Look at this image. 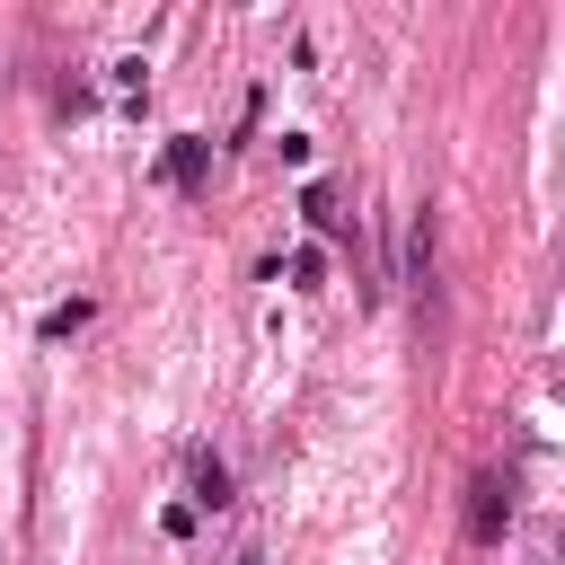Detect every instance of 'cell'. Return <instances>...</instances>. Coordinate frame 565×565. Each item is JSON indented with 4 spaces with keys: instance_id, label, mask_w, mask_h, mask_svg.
Wrapping results in <instances>:
<instances>
[{
    "instance_id": "6da1fadb",
    "label": "cell",
    "mask_w": 565,
    "mask_h": 565,
    "mask_svg": "<svg viewBox=\"0 0 565 565\" xmlns=\"http://www.w3.org/2000/svg\"><path fill=\"white\" fill-rule=\"evenodd\" d=\"M503 530H512V477L477 468L468 477V539H503Z\"/></svg>"
},
{
    "instance_id": "7a4b0ae2",
    "label": "cell",
    "mask_w": 565,
    "mask_h": 565,
    "mask_svg": "<svg viewBox=\"0 0 565 565\" xmlns=\"http://www.w3.org/2000/svg\"><path fill=\"white\" fill-rule=\"evenodd\" d=\"M159 177H168L177 194H203V177H212V141H203V132H177L168 159H159Z\"/></svg>"
},
{
    "instance_id": "3957f363",
    "label": "cell",
    "mask_w": 565,
    "mask_h": 565,
    "mask_svg": "<svg viewBox=\"0 0 565 565\" xmlns=\"http://www.w3.org/2000/svg\"><path fill=\"white\" fill-rule=\"evenodd\" d=\"M221 503H230V468H221L212 450H194V503H185V512H221Z\"/></svg>"
},
{
    "instance_id": "277c9868",
    "label": "cell",
    "mask_w": 565,
    "mask_h": 565,
    "mask_svg": "<svg viewBox=\"0 0 565 565\" xmlns=\"http://www.w3.org/2000/svg\"><path fill=\"white\" fill-rule=\"evenodd\" d=\"M406 282H415V291L433 282V212H415V221H406Z\"/></svg>"
},
{
    "instance_id": "5b68a950",
    "label": "cell",
    "mask_w": 565,
    "mask_h": 565,
    "mask_svg": "<svg viewBox=\"0 0 565 565\" xmlns=\"http://www.w3.org/2000/svg\"><path fill=\"white\" fill-rule=\"evenodd\" d=\"M300 221L309 230H344V212H335V185L318 177V185H300Z\"/></svg>"
},
{
    "instance_id": "8992f818",
    "label": "cell",
    "mask_w": 565,
    "mask_h": 565,
    "mask_svg": "<svg viewBox=\"0 0 565 565\" xmlns=\"http://www.w3.org/2000/svg\"><path fill=\"white\" fill-rule=\"evenodd\" d=\"M106 88H115V97H141V88H150V62H141V53L106 62Z\"/></svg>"
},
{
    "instance_id": "52a82bcc",
    "label": "cell",
    "mask_w": 565,
    "mask_h": 565,
    "mask_svg": "<svg viewBox=\"0 0 565 565\" xmlns=\"http://www.w3.org/2000/svg\"><path fill=\"white\" fill-rule=\"evenodd\" d=\"M71 327H88V300H62V309H44V327H35V335H44V344H62Z\"/></svg>"
},
{
    "instance_id": "ba28073f",
    "label": "cell",
    "mask_w": 565,
    "mask_h": 565,
    "mask_svg": "<svg viewBox=\"0 0 565 565\" xmlns=\"http://www.w3.org/2000/svg\"><path fill=\"white\" fill-rule=\"evenodd\" d=\"M318 282H327V256L300 247V256H291V291H318Z\"/></svg>"
},
{
    "instance_id": "9c48e42d",
    "label": "cell",
    "mask_w": 565,
    "mask_h": 565,
    "mask_svg": "<svg viewBox=\"0 0 565 565\" xmlns=\"http://www.w3.org/2000/svg\"><path fill=\"white\" fill-rule=\"evenodd\" d=\"M238 565H265V556H256V547H247V556H238Z\"/></svg>"
}]
</instances>
